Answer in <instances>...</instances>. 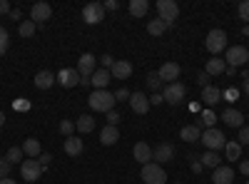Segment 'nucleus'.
Masks as SVG:
<instances>
[{
  "label": "nucleus",
  "instance_id": "obj_1",
  "mask_svg": "<svg viewBox=\"0 0 249 184\" xmlns=\"http://www.w3.org/2000/svg\"><path fill=\"white\" fill-rule=\"evenodd\" d=\"M115 92H107V90H95L92 95H90V100H88V105H90V110H95V112H112V107H115Z\"/></svg>",
  "mask_w": 249,
  "mask_h": 184
},
{
  "label": "nucleus",
  "instance_id": "obj_2",
  "mask_svg": "<svg viewBox=\"0 0 249 184\" xmlns=\"http://www.w3.org/2000/svg\"><path fill=\"white\" fill-rule=\"evenodd\" d=\"M199 142L210 150V152H219V150H224V145H227V139H224V134L217 130V127H212V130H204V134L199 137Z\"/></svg>",
  "mask_w": 249,
  "mask_h": 184
},
{
  "label": "nucleus",
  "instance_id": "obj_3",
  "mask_svg": "<svg viewBox=\"0 0 249 184\" xmlns=\"http://www.w3.org/2000/svg\"><path fill=\"white\" fill-rule=\"evenodd\" d=\"M204 48L217 57V55L227 48V33H224V30H219V28L210 30V35H207V40H204Z\"/></svg>",
  "mask_w": 249,
  "mask_h": 184
},
{
  "label": "nucleus",
  "instance_id": "obj_4",
  "mask_svg": "<svg viewBox=\"0 0 249 184\" xmlns=\"http://www.w3.org/2000/svg\"><path fill=\"white\" fill-rule=\"evenodd\" d=\"M142 182H144V184H164V182H167V174H164L162 165H157V162H150V165L142 167Z\"/></svg>",
  "mask_w": 249,
  "mask_h": 184
},
{
  "label": "nucleus",
  "instance_id": "obj_5",
  "mask_svg": "<svg viewBox=\"0 0 249 184\" xmlns=\"http://www.w3.org/2000/svg\"><path fill=\"white\" fill-rule=\"evenodd\" d=\"M157 13H160V20H164V25L170 28L179 15V5L175 0H157Z\"/></svg>",
  "mask_w": 249,
  "mask_h": 184
},
{
  "label": "nucleus",
  "instance_id": "obj_6",
  "mask_svg": "<svg viewBox=\"0 0 249 184\" xmlns=\"http://www.w3.org/2000/svg\"><path fill=\"white\" fill-rule=\"evenodd\" d=\"M224 63L230 65V67H242V65H247V63H249V50H247L244 45H232L230 50H227V55H224Z\"/></svg>",
  "mask_w": 249,
  "mask_h": 184
},
{
  "label": "nucleus",
  "instance_id": "obj_7",
  "mask_svg": "<svg viewBox=\"0 0 249 184\" xmlns=\"http://www.w3.org/2000/svg\"><path fill=\"white\" fill-rule=\"evenodd\" d=\"M184 95H187V87L179 83H170V85H164V92H162V100L164 102H170V105H179V102L184 100Z\"/></svg>",
  "mask_w": 249,
  "mask_h": 184
},
{
  "label": "nucleus",
  "instance_id": "obj_8",
  "mask_svg": "<svg viewBox=\"0 0 249 184\" xmlns=\"http://www.w3.org/2000/svg\"><path fill=\"white\" fill-rule=\"evenodd\" d=\"M82 20L88 25H97L100 20H105V5L102 3H88L85 10H82Z\"/></svg>",
  "mask_w": 249,
  "mask_h": 184
},
{
  "label": "nucleus",
  "instance_id": "obj_9",
  "mask_svg": "<svg viewBox=\"0 0 249 184\" xmlns=\"http://www.w3.org/2000/svg\"><path fill=\"white\" fill-rule=\"evenodd\" d=\"M20 174H23L25 182H37L40 174H43V165H40L37 159H23V165H20Z\"/></svg>",
  "mask_w": 249,
  "mask_h": 184
},
{
  "label": "nucleus",
  "instance_id": "obj_10",
  "mask_svg": "<svg viewBox=\"0 0 249 184\" xmlns=\"http://www.w3.org/2000/svg\"><path fill=\"white\" fill-rule=\"evenodd\" d=\"M95 70H97V57H95V55L85 52V55H82V57L77 60V72H80V80H90Z\"/></svg>",
  "mask_w": 249,
  "mask_h": 184
},
{
  "label": "nucleus",
  "instance_id": "obj_11",
  "mask_svg": "<svg viewBox=\"0 0 249 184\" xmlns=\"http://www.w3.org/2000/svg\"><path fill=\"white\" fill-rule=\"evenodd\" d=\"M55 80H57V85H62L65 90H70V87L80 85V72L72 70V67H62V70L55 75Z\"/></svg>",
  "mask_w": 249,
  "mask_h": 184
},
{
  "label": "nucleus",
  "instance_id": "obj_12",
  "mask_svg": "<svg viewBox=\"0 0 249 184\" xmlns=\"http://www.w3.org/2000/svg\"><path fill=\"white\" fill-rule=\"evenodd\" d=\"M50 15H53V8L48 3H35L33 10H30V20H33L35 25H45L48 20H50Z\"/></svg>",
  "mask_w": 249,
  "mask_h": 184
},
{
  "label": "nucleus",
  "instance_id": "obj_13",
  "mask_svg": "<svg viewBox=\"0 0 249 184\" xmlns=\"http://www.w3.org/2000/svg\"><path fill=\"white\" fill-rule=\"evenodd\" d=\"M179 72H182V67L177 65V63H164L160 70H157V75H160V80H162V85L164 83H177V80H179Z\"/></svg>",
  "mask_w": 249,
  "mask_h": 184
},
{
  "label": "nucleus",
  "instance_id": "obj_14",
  "mask_svg": "<svg viewBox=\"0 0 249 184\" xmlns=\"http://www.w3.org/2000/svg\"><path fill=\"white\" fill-rule=\"evenodd\" d=\"M130 107H132V112H137V115H147L150 112V97L144 95V92H132L130 95Z\"/></svg>",
  "mask_w": 249,
  "mask_h": 184
},
{
  "label": "nucleus",
  "instance_id": "obj_15",
  "mask_svg": "<svg viewBox=\"0 0 249 184\" xmlns=\"http://www.w3.org/2000/svg\"><path fill=\"white\" fill-rule=\"evenodd\" d=\"M172 157H175V147L167 145V142H162L160 147L152 150V162H157V165H167Z\"/></svg>",
  "mask_w": 249,
  "mask_h": 184
},
{
  "label": "nucleus",
  "instance_id": "obj_16",
  "mask_svg": "<svg viewBox=\"0 0 249 184\" xmlns=\"http://www.w3.org/2000/svg\"><path fill=\"white\" fill-rule=\"evenodd\" d=\"M132 157L140 162L142 167L150 165V162H152V147L147 145V142H137V145L132 147Z\"/></svg>",
  "mask_w": 249,
  "mask_h": 184
},
{
  "label": "nucleus",
  "instance_id": "obj_17",
  "mask_svg": "<svg viewBox=\"0 0 249 184\" xmlns=\"http://www.w3.org/2000/svg\"><path fill=\"white\" fill-rule=\"evenodd\" d=\"M110 75H112V80H127L132 75V63H127V60H115V65L110 67Z\"/></svg>",
  "mask_w": 249,
  "mask_h": 184
},
{
  "label": "nucleus",
  "instance_id": "obj_18",
  "mask_svg": "<svg viewBox=\"0 0 249 184\" xmlns=\"http://www.w3.org/2000/svg\"><path fill=\"white\" fill-rule=\"evenodd\" d=\"M62 152H65L68 157H80L82 154V139L80 137H65V142H62Z\"/></svg>",
  "mask_w": 249,
  "mask_h": 184
},
{
  "label": "nucleus",
  "instance_id": "obj_19",
  "mask_svg": "<svg viewBox=\"0 0 249 184\" xmlns=\"http://www.w3.org/2000/svg\"><path fill=\"white\" fill-rule=\"evenodd\" d=\"M234 182V169L232 167H217L212 174V184H232Z\"/></svg>",
  "mask_w": 249,
  "mask_h": 184
},
{
  "label": "nucleus",
  "instance_id": "obj_20",
  "mask_svg": "<svg viewBox=\"0 0 249 184\" xmlns=\"http://www.w3.org/2000/svg\"><path fill=\"white\" fill-rule=\"evenodd\" d=\"M92 85L97 87V90H107V85H110V80H112V75H110V70H105V67H100V70H95L92 72Z\"/></svg>",
  "mask_w": 249,
  "mask_h": 184
},
{
  "label": "nucleus",
  "instance_id": "obj_21",
  "mask_svg": "<svg viewBox=\"0 0 249 184\" xmlns=\"http://www.w3.org/2000/svg\"><path fill=\"white\" fill-rule=\"evenodd\" d=\"M222 119H224V125L227 127H244V115L239 112V110H224V115H222Z\"/></svg>",
  "mask_w": 249,
  "mask_h": 184
},
{
  "label": "nucleus",
  "instance_id": "obj_22",
  "mask_svg": "<svg viewBox=\"0 0 249 184\" xmlns=\"http://www.w3.org/2000/svg\"><path fill=\"white\" fill-rule=\"evenodd\" d=\"M57 83L55 80V75L50 72V70H40L37 75H35V87L37 90H48V87H53Z\"/></svg>",
  "mask_w": 249,
  "mask_h": 184
},
{
  "label": "nucleus",
  "instance_id": "obj_23",
  "mask_svg": "<svg viewBox=\"0 0 249 184\" xmlns=\"http://www.w3.org/2000/svg\"><path fill=\"white\" fill-rule=\"evenodd\" d=\"M117 139H120V130H117V127H112V125H105V127H102V132H100V142H102L105 147H112Z\"/></svg>",
  "mask_w": 249,
  "mask_h": 184
},
{
  "label": "nucleus",
  "instance_id": "obj_24",
  "mask_svg": "<svg viewBox=\"0 0 249 184\" xmlns=\"http://www.w3.org/2000/svg\"><path fill=\"white\" fill-rule=\"evenodd\" d=\"M227 70V63H224V60L222 57H210V60H207V65H204V72L207 75H222Z\"/></svg>",
  "mask_w": 249,
  "mask_h": 184
},
{
  "label": "nucleus",
  "instance_id": "obj_25",
  "mask_svg": "<svg viewBox=\"0 0 249 184\" xmlns=\"http://www.w3.org/2000/svg\"><path fill=\"white\" fill-rule=\"evenodd\" d=\"M219 97H222V90L219 87H214V85H207L204 90H202V102H204V105H217V102H219Z\"/></svg>",
  "mask_w": 249,
  "mask_h": 184
},
{
  "label": "nucleus",
  "instance_id": "obj_26",
  "mask_svg": "<svg viewBox=\"0 0 249 184\" xmlns=\"http://www.w3.org/2000/svg\"><path fill=\"white\" fill-rule=\"evenodd\" d=\"M179 137H182L184 142H199L202 130H199L197 125H187V127H182V130H179Z\"/></svg>",
  "mask_w": 249,
  "mask_h": 184
},
{
  "label": "nucleus",
  "instance_id": "obj_27",
  "mask_svg": "<svg viewBox=\"0 0 249 184\" xmlns=\"http://www.w3.org/2000/svg\"><path fill=\"white\" fill-rule=\"evenodd\" d=\"M23 154L25 157H30V159H37L40 154H43V152H40V142L37 139H25V145H23Z\"/></svg>",
  "mask_w": 249,
  "mask_h": 184
},
{
  "label": "nucleus",
  "instance_id": "obj_28",
  "mask_svg": "<svg viewBox=\"0 0 249 184\" xmlns=\"http://www.w3.org/2000/svg\"><path fill=\"white\" fill-rule=\"evenodd\" d=\"M214 122H217V115H214L212 110H204V112L199 115V119H197V127H199V130H202V127H204V130H212Z\"/></svg>",
  "mask_w": 249,
  "mask_h": 184
},
{
  "label": "nucleus",
  "instance_id": "obj_29",
  "mask_svg": "<svg viewBox=\"0 0 249 184\" xmlns=\"http://www.w3.org/2000/svg\"><path fill=\"white\" fill-rule=\"evenodd\" d=\"M202 167H210V169H217L219 165H222V157L217 154V152H210V150H207L204 154H202Z\"/></svg>",
  "mask_w": 249,
  "mask_h": 184
},
{
  "label": "nucleus",
  "instance_id": "obj_30",
  "mask_svg": "<svg viewBox=\"0 0 249 184\" xmlns=\"http://www.w3.org/2000/svg\"><path fill=\"white\" fill-rule=\"evenodd\" d=\"M147 10H150L147 0H130V13L135 17H144V15H147Z\"/></svg>",
  "mask_w": 249,
  "mask_h": 184
},
{
  "label": "nucleus",
  "instance_id": "obj_31",
  "mask_svg": "<svg viewBox=\"0 0 249 184\" xmlns=\"http://www.w3.org/2000/svg\"><path fill=\"white\" fill-rule=\"evenodd\" d=\"M75 130L85 132V134H88V132H92V130H95V117H92V115H82V117L75 122Z\"/></svg>",
  "mask_w": 249,
  "mask_h": 184
},
{
  "label": "nucleus",
  "instance_id": "obj_32",
  "mask_svg": "<svg viewBox=\"0 0 249 184\" xmlns=\"http://www.w3.org/2000/svg\"><path fill=\"white\" fill-rule=\"evenodd\" d=\"M224 154H227V159H239L242 157V145H239V142H227V145H224Z\"/></svg>",
  "mask_w": 249,
  "mask_h": 184
},
{
  "label": "nucleus",
  "instance_id": "obj_33",
  "mask_svg": "<svg viewBox=\"0 0 249 184\" xmlns=\"http://www.w3.org/2000/svg\"><path fill=\"white\" fill-rule=\"evenodd\" d=\"M5 159L10 162V165H23V147H10Z\"/></svg>",
  "mask_w": 249,
  "mask_h": 184
},
{
  "label": "nucleus",
  "instance_id": "obj_34",
  "mask_svg": "<svg viewBox=\"0 0 249 184\" xmlns=\"http://www.w3.org/2000/svg\"><path fill=\"white\" fill-rule=\"evenodd\" d=\"M164 30H167V25H164V20H150V23H147V33L150 35H162Z\"/></svg>",
  "mask_w": 249,
  "mask_h": 184
},
{
  "label": "nucleus",
  "instance_id": "obj_35",
  "mask_svg": "<svg viewBox=\"0 0 249 184\" xmlns=\"http://www.w3.org/2000/svg\"><path fill=\"white\" fill-rule=\"evenodd\" d=\"M35 23L33 20H25V23H20V28H18V33H20V37H30V35H35Z\"/></svg>",
  "mask_w": 249,
  "mask_h": 184
},
{
  "label": "nucleus",
  "instance_id": "obj_36",
  "mask_svg": "<svg viewBox=\"0 0 249 184\" xmlns=\"http://www.w3.org/2000/svg\"><path fill=\"white\" fill-rule=\"evenodd\" d=\"M147 87H150L152 92H160V90H162V80H160V75H157V72L147 75Z\"/></svg>",
  "mask_w": 249,
  "mask_h": 184
},
{
  "label": "nucleus",
  "instance_id": "obj_37",
  "mask_svg": "<svg viewBox=\"0 0 249 184\" xmlns=\"http://www.w3.org/2000/svg\"><path fill=\"white\" fill-rule=\"evenodd\" d=\"M8 45H10V37H8V30H5L3 25H0V55H5Z\"/></svg>",
  "mask_w": 249,
  "mask_h": 184
},
{
  "label": "nucleus",
  "instance_id": "obj_38",
  "mask_svg": "<svg viewBox=\"0 0 249 184\" xmlns=\"http://www.w3.org/2000/svg\"><path fill=\"white\" fill-rule=\"evenodd\" d=\"M10 169H13V165H10V162L3 157V159H0V179H5V177H10Z\"/></svg>",
  "mask_w": 249,
  "mask_h": 184
},
{
  "label": "nucleus",
  "instance_id": "obj_39",
  "mask_svg": "<svg viewBox=\"0 0 249 184\" xmlns=\"http://www.w3.org/2000/svg\"><path fill=\"white\" fill-rule=\"evenodd\" d=\"M237 142H239L242 147L249 145V127H239V137H237Z\"/></svg>",
  "mask_w": 249,
  "mask_h": 184
},
{
  "label": "nucleus",
  "instance_id": "obj_40",
  "mask_svg": "<svg viewBox=\"0 0 249 184\" xmlns=\"http://www.w3.org/2000/svg\"><path fill=\"white\" fill-rule=\"evenodd\" d=\"M239 17H242L244 23L249 25V0H244V3H239Z\"/></svg>",
  "mask_w": 249,
  "mask_h": 184
},
{
  "label": "nucleus",
  "instance_id": "obj_41",
  "mask_svg": "<svg viewBox=\"0 0 249 184\" xmlns=\"http://www.w3.org/2000/svg\"><path fill=\"white\" fill-rule=\"evenodd\" d=\"M72 130H75L72 122H68V119H62V122H60V132H62V134H68V137H70V134H72Z\"/></svg>",
  "mask_w": 249,
  "mask_h": 184
},
{
  "label": "nucleus",
  "instance_id": "obj_42",
  "mask_svg": "<svg viewBox=\"0 0 249 184\" xmlns=\"http://www.w3.org/2000/svg\"><path fill=\"white\" fill-rule=\"evenodd\" d=\"M130 95H132L130 90H124V87H122V90H117V92H115V100H117V102H124V100L130 102Z\"/></svg>",
  "mask_w": 249,
  "mask_h": 184
},
{
  "label": "nucleus",
  "instance_id": "obj_43",
  "mask_svg": "<svg viewBox=\"0 0 249 184\" xmlns=\"http://www.w3.org/2000/svg\"><path fill=\"white\" fill-rule=\"evenodd\" d=\"M120 119H122V117H120V115H117L115 110H112V112H107V125L117 127V125H120Z\"/></svg>",
  "mask_w": 249,
  "mask_h": 184
},
{
  "label": "nucleus",
  "instance_id": "obj_44",
  "mask_svg": "<svg viewBox=\"0 0 249 184\" xmlns=\"http://www.w3.org/2000/svg\"><path fill=\"white\" fill-rule=\"evenodd\" d=\"M210 80H212V77L207 75V72H199V75H197V83H199V87H202V90H204L207 85H210Z\"/></svg>",
  "mask_w": 249,
  "mask_h": 184
},
{
  "label": "nucleus",
  "instance_id": "obj_45",
  "mask_svg": "<svg viewBox=\"0 0 249 184\" xmlns=\"http://www.w3.org/2000/svg\"><path fill=\"white\" fill-rule=\"evenodd\" d=\"M100 63H102V67H105V70H110V67L115 65V57H110V55H105V57H100Z\"/></svg>",
  "mask_w": 249,
  "mask_h": 184
},
{
  "label": "nucleus",
  "instance_id": "obj_46",
  "mask_svg": "<svg viewBox=\"0 0 249 184\" xmlns=\"http://www.w3.org/2000/svg\"><path fill=\"white\" fill-rule=\"evenodd\" d=\"M162 102H164L162 100V92H152L150 95V105H162Z\"/></svg>",
  "mask_w": 249,
  "mask_h": 184
},
{
  "label": "nucleus",
  "instance_id": "obj_47",
  "mask_svg": "<svg viewBox=\"0 0 249 184\" xmlns=\"http://www.w3.org/2000/svg\"><path fill=\"white\" fill-rule=\"evenodd\" d=\"M0 15H10V3L8 0H0Z\"/></svg>",
  "mask_w": 249,
  "mask_h": 184
},
{
  "label": "nucleus",
  "instance_id": "obj_48",
  "mask_svg": "<svg viewBox=\"0 0 249 184\" xmlns=\"http://www.w3.org/2000/svg\"><path fill=\"white\" fill-rule=\"evenodd\" d=\"M50 159H53V154H48V152H43V154H40V157H37V162H40V165H43V167L48 165V162H50Z\"/></svg>",
  "mask_w": 249,
  "mask_h": 184
},
{
  "label": "nucleus",
  "instance_id": "obj_49",
  "mask_svg": "<svg viewBox=\"0 0 249 184\" xmlns=\"http://www.w3.org/2000/svg\"><path fill=\"white\" fill-rule=\"evenodd\" d=\"M239 172L249 177V159H242V165H239Z\"/></svg>",
  "mask_w": 249,
  "mask_h": 184
},
{
  "label": "nucleus",
  "instance_id": "obj_50",
  "mask_svg": "<svg viewBox=\"0 0 249 184\" xmlns=\"http://www.w3.org/2000/svg\"><path fill=\"white\" fill-rule=\"evenodd\" d=\"M242 90H244V92L249 95V72H247V75L242 77Z\"/></svg>",
  "mask_w": 249,
  "mask_h": 184
},
{
  "label": "nucleus",
  "instance_id": "obj_51",
  "mask_svg": "<svg viewBox=\"0 0 249 184\" xmlns=\"http://www.w3.org/2000/svg\"><path fill=\"white\" fill-rule=\"evenodd\" d=\"M120 8V3H115V0H107L105 3V10H117Z\"/></svg>",
  "mask_w": 249,
  "mask_h": 184
},
{
  "label": "nucleus",
  "instance_id": "obj_52",
  "mask_svg": "<svg viewBox=\"0 0 249 184\" xmlns=\"http://www.w3.org/2000/svg\"><path fill=\"white\" fill-rule=\"evenodd\" d=\"M192 172H202V162H199V159L192 162Z\"/></svg>",
  "mask_w": 249,
  "mask_h": 184
},
{
  "label": "nucleus",
  "instance_id": "obj_53",
  "mask_svg": "<svg viewBox=\"0 0 249 184\" xmlns=\"http://www.w3.org/2000/svg\"><path fill=\"white\" fill-rule=\"evenodd\" d=\"M224 72H227V75L232 77V75H237V67H230V65H227V70H224Z\"/></svg>",
  "mask_w": 249,
  "mask_h": 184
},
{
  "label": "nucleus",
  "instance_id": "obj_54",
  "mask_svg": "<svg viewBox=\"0 0 249 184\" xmlns=\"http://www.w3.org/2000/svg\"><path fill=\"white\" fill-rule=\"evenodd\" d=\"M0 184H18L15 179H10V177H5V179H0Z\"/></svg>",
  "mask_w": 249,
  "mask_h": 184
},
{
  "label": "nucleus",
  "instance_id": "obj_55",
  "mask_svg": "<svg viewBox=\"0 0 249 184\" xmlns=\"http://www.w3.org/2000/svg\"><path fill=\"white\" fill-rule=\"evenodd\" d=\"M10 17L13 20H20V10H10Z\"/></svg>",
  "mask_w": 249,
  "mask_h": 184
},
{
  "label": "nucleus",
  "instance_id": "obj_56",
  "mask_svg": "<svg viewBox=\"0 0 249 184\" xmlns=\"http://www.w3.org/2000/svg\"><path fill=\"white\" fill-rule=\"evenodd\" d=\"M242 35H247V37H249V25H244V28H242Z\"/></svg>",
  "mask_w": 249,
  "mask_h": 184
},
{
  "label": "nucleus",
  "instance_id": "obj_57",
  "mask_svg": "<svg viewBox=\"0 0 249 184\" xmlns=\"http://www.w3.org/2000/svg\"><path fill=\"white\" fill-rule=\"evenodd\" d=\"M3 125H5V115H3V112H0V127H3Z\"/></svg>",
  "mask_w": 249,
  "mask_h": 184
},
{
  "label": "nucleus",
  "instance_id": "obj_58",
  "mask_svg": "<svg viewBox=\"0 0 249 184\" xmlns=\"http://www.w3.org/2000/svg\"><path fill=\"white\" fill-rule=\"evenodd\" d=\"M247 67H249V63H247Z\"/></svg>",
  "mask_w": 249,
  "mask_h": 184
},
{
  "label": "nucleus",
  "instance_id": "obj_59",
  "mask_svg": "<svg viewBox=\"0 0 249 184\" xmlns=\"http://www.w3.org/2000/svg\"><path fill=\"white\" fill-rule=\"evenodd\" d=\"M247 184H249V179H247Z\"/></svg>",
  "mask_w": 249,
  "mask_h": 184
}]
</instances>
